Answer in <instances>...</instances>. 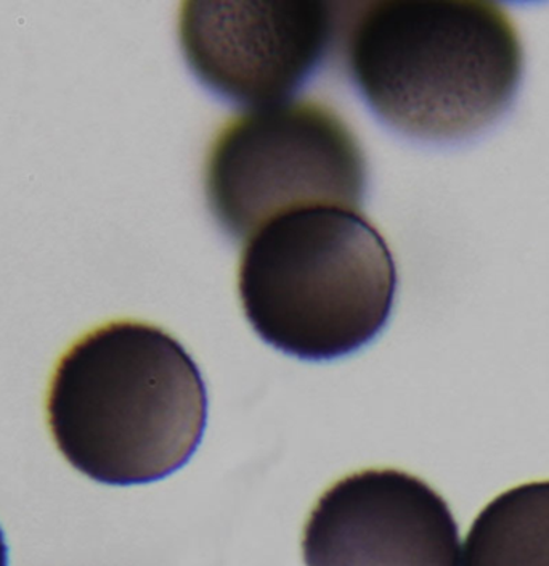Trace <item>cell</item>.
I'll use <instances>...</instances> for the list:
<instances>
[{
  "label": "cell",
  "mask_w": 549,
  "mask_h": 566,
  "mask_svg": "<svg viewBox=\"0 0 549 566\" xmlns=\"http://www.w3.org/2000/svg\"><path fill=\"white\" fill-rule=\"evenodd\" d=\"M367 159L341 116L314 101L254 106L219 130L204 165L212 214L236 239L299 208L359 210Z\"/></svg>",
  "instance_id": "4"
},
{
  "label": "cell",
  "mask_w": 549,
  "mask_h": 566,
  "mask_svg": "<svg viewBox=\"0 0 549 566\" xmlns=\"http://www.w3.org/2000/svg\"><path fill=\"white\" fill-rule=\"evenodd\" d=\"M63 458L98 483L147 484L182 469L208 422V391L189 352L156 325L109 322L62 357L47 399Z\"/></svg>",
  "instance_id": "2"
},
{
  "label": "cell",
  "mask_w": 549,
  "mask_h": 566,
  "mask_svg": "<svg viewBox=\"0 0 549 566\" xmlns=\"http://www.w3.org/2000/svg\"><path fill=\"white\" fill-rule=\"evenodd\" d=\"M0 566H9V548H7L2 530H0Z\"/></svg>",
  "instance_id": "8"
},
{
  "label": "cell",
  "mask_w": 549,
  "mask_h": 566,
  "mask_svg": "<svg viewBox=\"0 0 549 566\" xmlns=\"http://www.w3.org/2000/svg\"><path fill=\"white\" fill-rule=\"evenodd\" d=\"M342 15L344 65L389 127L452 144L498 122L519 91L515 21L485 0H374Z\"/></svg>",
  "instance_id": "1"
},
{
  "label": "cell",
  "mask_w": 549,
  "mask_h": 566,
  "mask_svg": "<svg viewBox=\"0 0 549 566\" xmlns=\"http://www.w3.org/2000/svg\"><path fill=\"white\" fill-rule=\"evenodd\" d=\"M239 293L265 343L297 359H338L373 342L388 324L395 261L359 210L299 208L247 237Z\"/></svg>",
  "instance_id": "3"
},
{
  "label": "cell",
  "mask_w": 549,
  "mask_h": 566,
  "mask_svg": "<svg viewBox=\"0 0 549 566\" xmlns=\"http://www.w3.org/2000/svg\"><path fill=\"white\" fill-rule=\"evenodd\" d=\"M462 566H549V480L485 505L464 541Z\"/></svg>",
  "instance_id": "7"
},
{
  "label": "cell",
  "mask_w": 549,
  "mask_h": 566,
  "mask_svg": "<svg viewBox=\"0 0 549 566\" xmlns=\"http://www.w3.org/2000/svg\"><path fill=\"white\" fill-rule=\"evenodd\" d=\"M338 3L183 2L179 42L194 76L223 98L254 106L286 101L338 35Z\"/></svg>",
  "instance_id": "5"
},
{
  "label": "cell",
  "mask_w": 549,
  "mask_h": 566,
  "mask_svg": "<svg viewBox=\"0 0 549 566\" xmlns=\"http://www.w3.org/2000/svg\"><path fill=\"white\" fill-rule=\"evenodd\" d=\"M303 555L306 566H458V523L421 478L363 470L318 499Z\"/></svg>",
  "instance_id": "6"
}]
</instances>
